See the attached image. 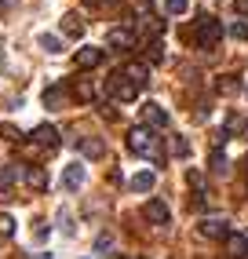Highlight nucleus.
<instances>
[{
  "instance_id": "obj_31",
  "label": "nucleus",
  "mask_w": 248,
  "mask_h": 259,
  "mask_svg": "<svg viewBox=\"0 0 248 259\" xmlns=\"http://www.w3.org/2000/svg\"><path fill=\"white\" fill-rule=\"evenodd\" d=\"M40 259H55V255H40Z\"/></svg>"
},
{
  "instance_id": "obj_10",
  "label": "nucleus",
  "mask_w": 248,
  "mask_h": 259,
  "mask_svg": "<svg viewBox=\"0 0 248 259\" xmlns=\"http://www.w3.org/2000/svg\"><path fill=\"white\" fill-rule=\"evenodd\" d=\"M143 124L146 128H168V113L157 106V102H146L143 106Z\"/></svg>"
},
{
  "instance_id": "obj_33",
  "label": "nucleus",
  "mask_w": 248,
  "mask_h": 259,
  "mask_svg": "<svg viewBox=\"0 0 248 259\" xmlns=\"http://www.w3.org/2000/svg\"><path fill=\"white\" fill-rule=\"evenodd\" d=\"M0 8H4V0H0Z\"/></svg>"
},
{
  "instance_id": "obj_27",
  "label": "nucleus",
  "mask_w": 248,
  "mask_h": 259,
  "mask_svg": "<svg viewBox=\"0 0 248 259\" xmlns=\"http://www.w3.org/2000/svg\"><path fill=\"white\" fill-rule=\"evenodd\" d=\"M146 59H150V62H161V59H164V51H161V44H157V40L146 48Z\"/></svg>"
},
{
  "instance_id": "obj_18",
  "label": "nucleus",
  "mask_w": 248,
  "mask_h": 259,
  "mask_svg": "<svg viewBox=\"0 0 248 259\" xmlns=\"http://www.w3.org/2000/svg\"><path fill=\"white\" fill-rule=\"evenodd\" d=\"M37 40H40V48H44V51H51V55H59V51H62V40L55 37V33H40Z\"/></svg>"
},
{
  "instance_id": "obj_19",
  "label": "nucleus",
  "mask_w": 248,
  "mask_h": 259,
  "mask_svg": "<svg viewBox=\"0 0 248 259\" xmlns=\"http://www.w3.org/2000/svg\"><path fill=\"white\" fill-rule=\"evenodd\" d=\"M80 150L88 153V157H102L106 146H102V139H80Z\"/></svg>"
},
{
  "instance_id": "obj_3",
  "label": "nucleus",
  "mask_w": 248,
  "mask_h": 259,
  "mask_svg": "<svg viewBox=\"0 0 248 259\" xmlns=\"http://www.w3.org/2000/svg\"><path fill=\"white\" fill-rule=\"evenodd\" d=\"M84 179H88V168L80 161H73V164L62 168V190H66V194H77V190L84 186Z\"/></svg>"
},
{
  "instance_id": "obj_5",
  "label": "nucleus",
  "mask_w": 248,
  "mask_h": 259,
  "mask_svg": "<svg viewBox=\"0 0 248 259\" xmlns=\"http://www.w3.org/2000/svg\"><path fill=\"white\" fill-rule=\"evenodd\" d=\"M102 55H106L102 48H80L73 55V66H77V70H95V66L102 62Z\"/></svg>"
},
{
  "instance_id": "obj_6",
  "label": "nucleus",
  "mask_w": 248,
  "mask_h": 259,
  "mask_svg": "<svg viewBox=\"0 0 248 259\" xmlns=\"http://www.w3.org/2000/svg\"><path fill=\"white\" fill-rule=\"evenodd\" d=\"M110 48H117V51H132L135 48V33L128 29V26H117V29H110Z\"/></svg>"
},
{
  "instance_id": "obj_15",
  "label": "nucleus",
  "mask_w": 248,
  "mask_h": 259,
  "mask_svg": "<svg viewBox=\"0 0 248 259\" xmlns=\"http://www.w3.org/2000/svg\"><path fill=\"white\" fill-rule=\"evenodd\" d=\"M22 179H26V186H33V190H44V186H48L44 168H26V171H22Z\"/></svg>"
},
{
  "instance_id": "obj_14",
  "label": "nucleus",
  "mask_w": 248,
  "mask_h": 259,
  "mask_svg": "<svg viewBox=\"0 0 248 259\" xmlns=\"http://www.w3.org/2000/svg\"><path fill=\"white\" fill-rule=\"evenodd\" d=\"M226 248H230V255H234V259H244V255H248V237H244V234H230V237H226Z\"/></svg>"
},
{
  "instance_id": "obj_20",
  "label": "nucleus",
  "mask_w": 248,
  "mask_h": 259,
  "mask_svg": "<svg viewBox=\"0 0 248 259\" xmlns=\"http://www.w3.org/2000/svg\"><path fill=\"white\" fill-rule=\"evenodd\" d=\"M95 252H99V255H110V252H113V234H99V237H95Z\"/></svg>"
},
{
  "instance_id": "obj_12",
  "label": "nucleus",
  "mask_w": 248,
  "mask_h": 259,
  "mask_svg": "<svg viewBox=\"0 0 248 259\" xmlns=\"http://www.w3.org/2000/svg\"><path fill=\"white\" fill-rule=\"evenodd\" d=\"M33 143L44 146V150H55L59 146V132L51 128V124H37V128H33Z\"/></svg>"
},
{
  "instance_id": "obj_21",
  "label": "nucleus",
  "mask_w": 248,
  "mask_h": 259,
  "mask_svg": "<svg viewBox=\"0 0 248 259\" xmlns=\"http://www.w3.org/2000/svg\"><path fill=\"white\" fill-rule=\"evenodd\" d=\"M212 171H216V176H226V171H230V164H226V153H212Z\"/></svg>"
},
{
  "instance_id": "obj_26",
  "label": "nucleus",
  "mask_w": 248,
  "mask_h": 259,
  "mask_svg": "<svg viewBox=\"0 0 248 259\" xmlns=\"http://www.w3.org/2000/svg\"><path fill=\"white\" fill-rule=\"evenodd\" d=\"M230 37H234V40H248V22H234V26H230Z\"/></svg>"
},
{
  "instance_id": "obj_7",
  "label": "nucleus",
  "mask_w": 248,
  "mask_h": 259,
  "mask_svg": "<svg viewBox=\"0 0 248 259\" xmlns=\"http://www.w3.org/2000/svg\"><path fill=\"white\" fill-rule=\"evenodd\" d=\"M201 234H204V237H212V241H223V237H230V223H226V219H219V215H212V219H204V223H201Z\"/></svg>"
},
{
  "instance_id": "obj_32",
  "label": "nucleus",
  "mask_w": 248,
  "mask_h": 259,
  "mask_svg": "<svg viewBox=\"0 0 248 259\" xmlns=\"http://www.w3.org/2000/svg\"><path fill=\"white\" fill-rule=\"evenodd\" d=\"M244 95H248V84H244Z\"/></svg>"
},
{
  "instance_id": "obj_23",
  "label": "nucleus",
  "mask_w": 248,
  "mask_h": 259,
  "mask_svg": "<svg viewBox=\"0 0 248 259\" xmlns=\"http://www.w3.org/2000/svg\"><path fill=\"white\" fill-rule=\"evenodd\" d=\"M11 234H15V215L0 212V237H11Z\"/></svg>"
},
{
  "instance_id": "obj_4",
  "label": "nucleus",
  "mask_w": 248,
  "mask_h": 259,
  "mask_svg": "<svg viewBox=\"0 0 248 259\" xmlns=\"http://www.w3.org/2000/svg\"><path fill=\"white\" fill-rule=\"evenodd\" d=\"M110 95H113L117 102H132V99L139 95V88H135V84H132L128 77H124L120 70H117V73L110 77Z\"/></svg>"
},
{
  "instance_id": "obj_1",
  "label": "nucleus",
  "mask_w": 248,
  "mask_h": 259,
  "mask_svg": "<svg viewBox=\"0 0 248 259\" xmlns=\"http://www.w3.org/2000/svg\"><path fill=\"white\" fill-rule=\"evenodd\" d=\"M128 150L139 153V157H153V161H161V135H153V128L139 124V128L128 132Z\"/></svg>"
},
{
  "instance_id": "obj_8",
  "label": "nucleus",
  "mask_w": 248,
  "mask_h": 259,
  "mask_svg": "<svg viewBox=\"0 0 248 259\" xmlns=\"http://www.w3.org/2000/svg\"><path fill=\"white\" fill-rule=\"evenodd\" d=\"M59 26H62V33H66L69 40H80V37H84V19H80L77 11H66Z\"/></svg>"
},
{
  "instance_id": "obj_13",
  "label": "nucleus",
  "mask_w": 248,
  "mask_h": 259,
  "mask_svg": "<svg viewBox=\"0 0 248 259\" xmlns=\"http://www.w3.org/2000/svg\"><path fill=\"white\" fill-rule=\"evenodd\" d=\"M66 99H69V92L55 84V88H48V92H44V106H48V110H62V102H66Z\"/></svg>"
},
{
  "instance_id": "obj_29",
  "label": "nucleus",
  "mask_w": 248,
  "mask_h": 259,
  "mask_svg": "<svg viewBox=\"0 0 248 259\" xmlns=\"http://www.w3.org/2000/svg\"><path fill=\"white\" fill-rule=\"evenodd\" d=\"M234 88H237L234 77H223V80H219V92H234Z\"/></svg>"
},
{
  "instance_id": "obj_2",
  "label": "nucleus",
  "mask_w": 248,
  "mask_h": 259,
  "mask_svg": "<svg viewBox=\"0 0 248 259\" xmlns=\"http://www.w3.org/2000/svg\"><path fill=\"white\" fill-rule=\"evenodd\" d=\"M193 37H197L201 48H216L219 37H223V22L216 19V15H201V19H197V29H193Z\"/></svg>"
},
{
  "instance_id": "obj_22",
  "label": "nucleus",
  "mask_w": 248,
  "mask_h": 259,
  "mask_svg": "<svg viewBox=\"0 0 248 259\" xmlns=\"http://www.w3.org/2000/svg\"><path fill=\"white\" fill-rule=\"evenodd\" d=\"M164 11L168 15H186L190 11V0H164Z\"/></svg>"
},
{
  "instance_id": "obj_24",
  "label": "nucleus",
  "mask_w": 248,
  "mask_h": 259,
  "mask_svg": "<svg viewBox=\"0 0 248 259\" xmlns=\"http://www.w3.org/2000/svg\"><path fill=\"white\" fill-rule=\"evenodd\" d=\"M77 99H80V102H92V99H95V88H92L88 80H77Z\"/></svg>"
},
{
  "instance_id": "obj_9",
  "label": "nucleus",
  "mask_w": 248,
  "mask_h": 259,
  "mask_svg": "<svg viewBox=\"0 0 248 259\" xmlns=\"http://www.w3.org/2000/svg\"><path fill=\"white\" fill-rule=\"evenodd\" d=\"M143 215H146V219L153 223V227H164V223L172 219V215H168V204H164V201H157V197H153V201H146Z\"/></svg>"
},
{
  "instance_id": "obj_16",
  "label": "nucleus",
  "mask_w": 248,
  "mask_h": 259,
  "mask_svg": "<svg viewBox=\"0 0 248 259\" xmlns=\"http://www.w3.org/2000/svg\"><path fill=\"white\" fill-rule=\"evenodd\" d=\"M157 176L153 171H139V176H132V190H139V194H146V190H153Z\"/></svg>"
},
{
  "instance_id": "obj_30",
  "label": "nucleus",
  "mask_w": 248,
  "mask_h": 259,
  "mask_svg": "<svg viewBox=\"0 0 248 259\" xmlns=\"http://www.w3.org/2000/svg\"><path fill=\"white\" fill-rule=\"evenodd\" d=\"M234 11L241 15V19H248V0H234Z\"/></svg>"
},
{
  "instance_id": "obj_17",
  "label": "nucleus",
  "mask_w": 248,
  "mask_h": 259,
  "mask_svg": "<svg viewBox=\"0 0 248 259\" xmlns=\"http://www.w3.org/2000/svg\"><path fill=\"white\" fill-rule=\"evenodd\" d=\"M19 171H22L19 164H4V168H0V190H8L15 179H19Z\"/></svg>"
},
{
  "instance_id": "obj_11",
  "label": "nucleus",
  "mask_w": 248,
  "mask_h": 259,
  "mask_svg": "<svg viewBox=\"0 0 248 259\" xmlns=\"http://www.w3.org/2000/svg\"><path fill=\"white\" fill-rule=\"evenodd\" d=\"M120 73L128 77V80L135 84V88H146V80H150V66H146V62H128Z\"/></svg>"
},
{
  "instance_id": "obj_25",
  "label": "nucleus",
  "mask_w": 248,
  "mask_h": 259,
  "mask_svg": "<svg viewBox=\"0 0 248 259\" xmlns=\"http://www.w3.org/2000/svg\"><path fill=\"white\" fill-rule=\"evenodd\" d=\"M0 135H4L8 143H19V139H22V132L15 128V124H4V120H0Z\"/></svg>"
},
{
  "instance_id": "obj_28",
  "label": "nucleus",
  "mask_w": 248,
  "mask_h": 259,
  "mask_svg": "<svg viewBox=\"0 0 248 259\" xmlns=\"http://www.w3.org/2000/svg\"><path fill=\"white\" fill-rule=\"evenodd\" d=\"M172 153H179V157H186V153H190L186 139H172Z\"/></svg>"
}]
</instances>
